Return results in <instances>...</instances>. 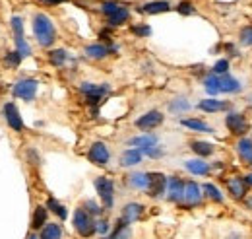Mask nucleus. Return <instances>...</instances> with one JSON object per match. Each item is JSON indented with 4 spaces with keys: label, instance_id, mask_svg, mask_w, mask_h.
Segmentation results:
<instances>
[{
    "label": "nucleus",
    "instance_id": "f257e3e1",
    "mask_svg": "<svg viewBox=\"0 0 252 239\" xmlns=\"http://www.w3.org/2000/svg\"><path fill=\"white\" fill-rule=\"evenodd\" d=\"M33 33L41 47H51L57 39V30L47 14H35L33 18Z\"/></svg>",
    "mask_w": 252,
    "mask_h": 239
},
{
    "label": "nucleus",
    "instance_id": "f03ea898",
    "mask_svg": "<svg viewBox=\"0 0 252 239\" xmlns=\"http://www.w3.org/2000/svg\"><path fill=\"white\" fill-rule=\"evenodd\" d=\"M74 228L82 238H92L95 234V222L94 216L86 208H78L74 212Z\"/></svg>",
    "mask_w": 252,
    "mask_h": 239
},
{
    "label": "nucleus",
    "instance_id": "7ed1b4c3",
    "mask_svg": "<svg viewBox=\"0 0 252 239\" xmlns=\"http://www.w3.org/2000/svg\"><path fill=\"white\" fill-rule=\"evenodd\" d=\"M95 189L103 200V208L111 210L113 208V200H115V183L109 177H97L95 179Z\"/></svg>",
    "mask_w": 252,
    "mask_h": 239
},
{
    "label": "nucleus",
    "instance_id": "20e7f679",
    "mask_svg": "<svg viewBox=\"0 0 252 239\" xmlns=\"http://www.w3.org/2000/svg\"><path fill=\"white\" fill-rule=\"evenodd\" d=\"M37 86L39 82L33 80V78H24V80H18L14 84V95L16 97H22L24 101H33L35 99V93H37Z\"/></svg>",
    "mask_w": 252,
    "mask_h": 239
},
{
    "label": "nucleus",
    "instance_id": "39448f33",
    "mask_svg": "<svg viewBox=\"0 0 252 239\" xmlns=\"http://www.w3.org/2000/svg\"><path fill=\"white\" fill-rule=\"evenodd\" d=\"M167 181L169 177H165L163 173H158V171H152V173H148V195L152 197V199H159L161 195H165V191H167Z\"/></svg>",
    "mask_w": 252,
    "mask_h": 239
},
{
    "label": "nucleus",
    "instance_id": "423d86ee",
    "mask_svg": "<svg viewBox=\"0 0 252 239\" xmlns=\"http://www.w3.org/2000/svg\"><path fill=\"white\" fill-rule=\"evenodd\" d=\"M80 90L86 95V99H88L90 105H97V103L109 93V86H107V84L97 86V84H92V82H84V84L80 86Z\"/></svg>",
    "mask_w": 252,
    "mask_h": 239
},
{
    "label": "nucleus",
    "instance_id": "0eeeda50",
    "mask_svg": "<svg viewBox=\"0 0 252 239\" xmlns=\"http://www.w3.org/2000/svg\"><path fill=\"white\" fill-rule=\"evenodd\" d=\"M225 126L229 128L231 134H237V136H243V134H247V130H249V122L245 119V115L235 113V111L225 115Z\"/></svg>",
    "mask_w": 252,
    "mask_h": 239
},
{
    "label": "nucleus",
    "instance_id": "6e6552de",
    "mask_svg": "<svg viewBox=\"0 0 252 239\" xmlns=\"http://www.w3.org/2000/svg\"><path fill=\"white\" fill-rule=\"evenodd\" d=\"M88 159L95 165H107L111 159V152L103 142H94L90 146V152H88Z\"/></svg>",
    "mask_w": 252,
    "mask_h": 239
},
{
    "label": "nucleus",
    "instance_id": "1a4fd4ad",
    "mask_svg": "<svg viewBox=\"0 0 252 239\" xmlns=\"http://www.w3.org/2000/svg\"><path fill=\"white\" fill-rule=\"evenodd\" d=\"M2 115H4V119L10 124L12 130H16V132L24 130V120H22V115H20V111H18V107L14 103H6L2 107Z\"/></svg>",
    "mask_w": 252,
    "mask_h": 239
},
{
    "label": "nucleus",
    "instance_id": "9d476101",
    "mask_svg": "<svg viewBox=\"0 0 252 239\" xmlns=\"http://www.w3.org/2000/svg\"><path fill=\"white\" fill-rule=\"evenodd\" d=\"M227 183V191H229V195L235 199V200H243L245 197H247V193H249V185H247V181L243 179V177H229V179L225 181Z\"/></svg>",
    "mask_w": 252,
    "mask_h": 239
},
{
    "label": "nucleus",
    "instance_id": "9b49d317",
    "mask_svg": "<svg viewBox=\"0 0 252 239\" xmlns=\"http://www.w3.org/2000/svg\"><path fill=\"white\" fill-rule=\"evenodd\" d=\"M185 202L189 208L202 204V187L198 183H194V181L185 183Z\"/></svg>",
    "mask_w": 252,
    "mask_h": 239
},
{
    "label": "nucleus",
    "instance_id": "f8f14e48",
    "mask_svg": "<svg viewBox=\"0 0 252 239\" xmlns=\"http://www.w3.org/2000/svg\"><path fill=\"white\" fill-rule=\"evenodd\" d=\"M163 120H165V117L161 111H148L136 120V126L142 130H152V128H158Z\"/></svg>",
    "mask_w": 252,
    "mask_h": 239
},
{
    "label": "nucleus",
    "instance_id": "ddd939ff",
    "mask_svg": "<svg viewBox=\"0 0 252 239\" xmlns=\"http://www.w3.org/2000/svg\"><path fill=\"white\" fill-rule=\"evenodd\" d=\"M167 197L171 202H183L185 200V183L179 177H169L167 181Z\"/></svg>",
    "mask_w": 252,
    "mask_h": 239
},
{
    "label": "nucleus",
    "instance_id": "4468645a",
    "mask_svg": "<svg viewBox=\"0 0 252 239\" xmlns=\"http://www.w3.org/2000/svg\"><path fill=\"white\" fill-rule=\"evenodd\" d=\"M128 146H134L138 150H148L158 146V136L156 134H142V136H136V138H130L128 140Z\"/></svg>",
    "mask_w": 252,
    "mask_h": 239
},
{
    "label": "nucleus",
    "instance_id": "2eb2a0df",
    "mask_svg": "<svg viewBox=\"0 0 252 239\" xmlns=\"http://www.w3.org/2000/svg\"><path fill=\"white\" fill-rule=\"evenodd\" d=\"M113 51H117V47H107V45H103V43H94V45H88L86 47V55L90 57V59H105L109 53H113Z\"/></svg>",
    "mask_w": 252,
    "mask_h": 239
},
{
    "label": "nucleus",
    "instance_id": "dca6fc26",
    "mask_svg": "<svg viewBox=\"0 0 252 239\" xmlns=\"http://www.w3.org/2000/svg\"><path fill=\"white\" fill-rule=\"evenodd\" d=\"M142 214H144V206L138 204V202H128L125 208H123V218H125L128 224L138 222L142 218Z\"/></svg>",
    "mask_w": 252,
    "mask_h": 239
},
{
    "label": "nucleus",
    "instance_id": "f3484780",
    "mask_svg": "<svg viewBox=\"0 0 252 239\" xmlns=\"http://www.w3.org/2000/svg\"><path fill=\"white\" fill-rule=\"evenodd\" d=\"M132 232H130V224L126 222L125 218H119L115 224V230L107 236V239H130Z\"/></svg>",
    "mask_w": 252,
    "mask_h": 239
},
{
    "label": "nucleus",
    "instance_id": "a211bd4d",
    "mask_svg": "<svg viewBox=\"0 0 252 239\" xmlns=\"http://www.w3.org/2000/svg\"><path fill=\"white\" fill-rule=\"evenodd\" d=\"M142 150L138 148H128L126 152H123L121 156V165L123 167H132V165H138L142 161Z\"/></svg>",
    "mask_w": 252,
    "mask_h": 239
},
{
    "label": "nucleus",
    "instance_id": "6ab92c4d",
    "mask_svg": "<svg viewBox=\"0 0 252 239\" xmlns=\"http://www.w3.org/2000/svg\"><path fill=\"white\" fill-rule=\"evenodd\" d=\"M198 107H200L202 111H206V113H220V111H225V109L229 107V103L210 97V99H202V101L198 103Z\"/></svg>",
    "mask_w": 252,
    "mask_h": 239
},
{
    "label": "nucleus",
    "instance_id": "aec40b11",
    "mask_svg": "<svg viewBox=\"0 0 252 239\" xmlns=\"http://www.w3.org/2000/svg\"><path fill=\"white\" fill-rule=\"evenodd\" d=\"M185 167L192 175H208L212 171V167L202 159H189V161H185Z\"/></svg>",
    "mask_w": 252,
    "mask_h": 239
},
{
    "label": "nucleus",
    "instance_id": "412c9836",
    "mask_svg": "<svg viewBox=\"0 0 252 239\" xmlns=\"http://www.w3.org/2000/svg\"><path fill=\"white\" fill-rule=\"evenodd\" d=\"M204 88L208 91V95H218L221 93V82H220V76H216L214 72H210L206 78H204Z\"/></svg>",
    "mask_w": 252,
    "mask_h": 239
},
{
    "label": "nucleus",
    "instance_id": "4be33fe9",
    "mask_svg": "<svg viewBox=\"0 0 252 239\" xmlns=\"http://www.w3.org/2000/svg\"><path fill=\"white\" fill-rule=\"evenodd\" d=\"M221 82V91L223 93H235V91L241 90V82L237 78H233L231 74H223L220 78Z\"/></svg>",
    "mask_w": 252,
    "mask_h": 239
},
{
    "label": "nucleus",
    "instance_id": "5701e85b",
    "mask_svg": "<svg viewBox=\"0 0 252 239\" xmlns=\"http://www.w3.org/2000/svg\"><path fill=\"white\" fill-rule=\"evenodd\" d=\"M39 239H63V228H61V224H47L43 230H41V234H39Z\"/></svg>",
    "mask_w": 252,
    "mask_h": 239
},
{
    "label": "nucleus",
    "instance_id": "b1692460",
    "mask_svg": "<svg viewBox=\"0 0 252 239\" xmlns=\"http://www.w3.org/2000/svg\"><path fill=\"white\" fill-rule=\"evenodd\" d=\"M171 6H169V2L167 0H154V2H148V4H144L140 10L142 12H146V14H161V12H167Z\"/></svg>",
    "mask_w": 252,
    "mask_h": 239
},
{
    "label": "nucleus",
    "instance_id": "393cba45",
    "mask_svg": "<svg viewBox=\"0 0 252 239\" xmlns=\"http://www.w3.org/2000/svg\"><path fill=\"white\" fill-rule=\"evenodd\" d=\"M181 124L190 128V130H196V132H214V128L208 122H204V120L200 119H183Z\"/></svg>",
    "mask_w": 252,
    "mask_h": 239
},
{
    "label": "nucleus",
    "instance_id": "a878e982",
    "mask_svg": "<svg viewBox=\"0 0 252 239\" xmlns=\"http://www.w3.org/2000/svg\"><path fill=\"white\" fill-rule=\"evenodd\" d=\"M47 206H37L33 212V220H32V228L33 230H43L47 226Z\"/></svg>",
    "mask_w": 252,
    "mask_h": 239
},
{
    "label": "nucleus",
    "instance_id": "bb28decb",
    "mask_svg": "<svg viewBox=\"0 0 252 239\" xmlns=\"http://www.w3.org/2000/svg\"><path fill=\"white\" fill-rule=\"evenodd\" d=\"M190 148H192L194 154H198V156H202V158H208V156L214 154V144L204 142V140H194V142H190Z\"/></svg>",
    "mask_w": 252,
    "mask_h": 239
},
{
    "label": "nucleus",
    "instance_id": "cd10ccee",
    "mask_svg": "<svg viewBox=\"0 0 252 239\" xmlns=\"http://www.w3.org/2000/svg\"><path fill=\"white\" fill-rule=\"evenodd\" d=\"M237 150H239V156H241L245 161L252 163V140L251 138H241L239 144H237Z\"/></svg>",
    "mask_w": 252,
    "mask_h": 239
},
{
    "label": "nucleus",
    "instance_id": "c85d7f7f",
    "mask_svg": "<svg viewBox=\"0 0 252 239\" xmlns=\"http://www.w3.org/2000/svg\"><path fill=\"white\" fill-rule=\"evenodd\" d=\"M202 191H204L206 197H208L210 200H214V202H223V200H225V197L221 195V191L214 185V183H206V185L202 187Z\"/></svg>",
    "mask_w": 252,
    "mask_h": 239
},
{
    "label": "nucleus",
    "instance_id": "c756f323",
    "mask_svg": "<svg viewBox=\"0 0 252 239\" xmlns=\"http://www.w3.org/2000/svg\"><path fill=\"white\" fill-rule=\"evenodd\" d=\"M128 16H130L128 8H126V6H121L113 16H109V24H111V26H123L125 22H128Z\"/></svg>",
    "mask_w": 252,
    "mask_h": 239
},
{
    "label": "nucleus",
    "instance_id": "7c9ffc66",
    "mask_svg": "<svg viewBox=\"0 0 252 239\" xmlns=\"http://www.w3.org/2000/svg\"><path fill=\"white\" fill-rule=\"evenodd\" d=\"M190 109V103L189 99H185V97H177V99H173L171 103H169V111L171 113H185V111H189Z\"/></svg>",
    "mask_w": 252,
    "mask_h": 239
},
{
    "label": "nucleus",
    "instance_id": "2f4dec72",
    "mask_svg": "<svg viewBox=\"0 0 252 239\" xmlns=\"http://www.w3.org/2000/svg\"><path fill=\"white\" fill-rule=\"evenodd\" d=\"M128 185L134 189H148V173H132L128 177Z\"/></svg>",
    "mask_w": 252,
    "mask_h": 239
},
{
    "label": "nucleus",
    "instance_id": "473e14b6",
    "mask_svg": "<svg viewBox=\"0 0 252 239\" xmlns=\"http://www.w3.org/2000/svg\"><path fill=\"white\" fill-rule=\"evenodd\" d=\"M47 208L51 210V212H55V214H57L61 220H66V218H68V210L64 208L63 204H61L57 199H53V197L47 200Z\"/></svg>",
    "mask_w": 252,
    "mask_h": 239
},
{
    "label": "nucleus",
    "instance_id": "72a5a7b5",
    "mask_svg": "<svg viewBox=\"0 0 252 239\" xmlns=\"http://www.w3.org/2000/svg\"><path fill=\"white\" fill-rule=\"evenodd\" d=\"M49 60L55 64V66H63L66 62V51L64 49H55L49 53Z\"/></svg>",
    "mask_w": 252,
    "mask_h": 239
},
{
    "label": "nucleus",
    "instance_id": "f704fd0d",
    "mask_svg": "<svg viewBox=\"0 0 252 239\" xmlns=\"http://www.w3.org/2000/svg\"><path fill=\"white\" fill-rule=\"evenodd\" d=\"M16 47H18V53L22 55V59H26V57L32 55V47L28 45L26 37H16Z\"/></svg>",
    "mask_w": 252,
    "mask_h": 239
},
{
    "label": "nucleus",
    "instance_id": "c9c22d12",
    "mask_svg": "<svg viewBox=\"0 0 252 239\" xmlns=\"http://www.w3.org/2000/svg\"><path fill=\"white\" fill-rule=\"evenodd\" d=\"M212 72H214L216 76H223V74H229V60H227V59L218 60V62L214 64Z\"/></svg>",
    "mask_w": 252,
    "mask_h": 239
},
{
    "label": "nucleus",
    "instance_id": "e433bc0d",
    "mask_svg": "<svg viewBox=\"0 0 252 239\" xmlns=\"http://www.w3.org/2000/svg\"><path fill=\"white\" fill-rule=\"evenodd\" d=\"M121 6H123V4H119V2H103V4H101V12L109 18V16H113Z\"/></svg>",
    "mask_w": 252,
    "mask_h": 239
},
{
    "label": "nucleus",
    "instance_id": "4c0bfd02",
    "mask_svg": "<svg viewBox=\"0 0 252 239\" xmlns=\"http://www.w3.org/2000/svg\"><path fill=\"white\" fill-rule=\"evenodd\" d=\"M6 64L8 66H12V68H16L20 62H22V55L18 53V51H10V53H6Z\"/></svg>",
    "mask_w": 252,
    "mask_h": 239
},
{
    "label": "nucleus",
    "instance_id": "58836bf2",
    "mask_svg": "<svg viewBox=\"0 0 252 239\" xmlns=\"http://www.w3.org/2000/svg\"><path fill=\"white\" fill-rule=\"evenodd\" d=\"M109 230H111V226H109L107 220H97V222H95V232H97L99 236L107 238V236H109Z\"/></svg>",
    "mask_w": 252,
    "mask_h": 239
},
{
    "label": "nucleus",
    "instance_id": "ea45409f",
    "mask_svg": "<svg viewBox=\"0 0 252 239\" xmlns=\"http://www.w3.org/2000/svg\"><path fill=\"white\" fill-rule=\"evenodd\" d=\"M12 30L16 33V37H24V20L20 16L12 18Z\"/></svg>",
    "mask_w": 252,
    "mask_h": 239
},
{
    "label": "nucleus",
    "instance_id": "a19ab883",
    "mask_svg": "<svg viewBox=\"0 0 252 239\" xmlns=\"http://www.w3.org/2000/svg\"><path fill=\"white\" fill-rule=\"evenodd\" d=\"M241 43H243V45H249V47H252V28H251V26L241 30Z\"/></svg>",
    "mask_w": 252,
    "mask_h": 239
},
{
    "label": "nucleus",
    "instance_id": "79ce46f5",
    "mask_svg": "<svg viewBox=\"0 0 252 239\" xmlns=\"http://www.w3.org/2000/svg\"><path fill=\"white\" fill-rule=\"evenodd\" d=\"M84 208L88 210L92 216H99V214H101V206H99L97 202H94V200H86V202H84Z\"/></svg>",
    "mask_w": 252,
    "mask_h": 239
},
{
    "label": "nucleus",
    "instance_id": "37998d69",
    "mask_svg": "<svg viewBox=\"0 0 252 239\" xmlns=\"http://www.w3.org/2000/svg\"><path fill=\"white\" fill-rule=\"evenodd\" d=\"M177 10H179V14H183V16H190L192 12H194V8H192V4L190 2H181L179 6H177Z\"/></svg>",
    "mask_w": 252,
    "mask_h": 239
},
{
    "label": "nucleus",
    "instance_id": "c03bdc74",
    "mask_svg": "<svg viewBox=\"0 0 252 239\" xmlns=\"http://www.w3.org/2000/svg\"><path fill=\"white\" fill-rule=\"evenodd\" d=\"M132 31H134L138 37H148V35L152 33V30H150L148 26H134V28H132Z\"/></svg>",
    "mask_w": 252,
    "mask_h": 239
},
{
    "label": "nucleus",
    "instance_id": "a18cd8bd",
    "mask_svg": "<svg viewBox=\"0 0 252 239\" xmlns=\"http://www.w3.org/2000/svg\"><path fill=\"white\" fill-rule=\"evenodd\" d=\"M142 154H146V156H150V158H161V156H163V150L159 148V146H154V148L142 150Z\"/></svg>",
    "mask_w": 252,
    "mask_h": 239
},
{
    "label": "nucleus",
    "instance_id": "49530a36",
    "mask_svg": "<svg viewBox=\"0 0 252 239\" xmlns=\"http://www.w3.org/2000/svg\"><path fill=\"white\" fill-rule=\"evenodd\" d=\"M245 181H247V185H249V187H252V173H251V175H247V177H245Z\"/></svg>",
    "mask_w": 252,
    "mask_h": 239
},
{
    "label": "nucleus",
    "instance_id": "de8ad7c7",
    "mask_svg": "<svg viewBox=\"0 0 252 239\" xmlns=\"http://www.w3.org/2000/svg\"><path fill=\"white\" fill-rule=\"evenodd\" d=\"M227 239H243V238H241L239 234H231V236H229V238H227Z\"/></svg>",
    "mask_w": 252,
    "mask_h": 239
},
{
    "label": "nucleus",
    "instance_id": "09e8293b",
    "mask_svg": "<svg viewBox=\"0 0 252 239\" xmlns=\"http://www.w3.org/2000/svg\"><path fill=\"white\" fill-rule=\"evenodd\" d=\"M45 2H49V4H61L63 0H45Z\"/></svg>",
    "mask_w": 252,
    "mask_h": 239
},
{
    "label": "nucleus",
    "instance_id": "8fccbe9b",
    "mask_svg": "<svg viewBox=\"0 0 252 239\" xmlns=\"http://www.w3.org/2000/svg\"><path fill=\"white\" fill-rule=\"evenodd\" d=\"M247 206L252 210V197H251V199H247Z\"/></svg>",
    "mask_w": 252,
    "mask_h": 239
},
{
    "label": "nucleus",
    "instance_id": "3c124183",
    "mask_svg": "<svg viewBox=\"0 0 252 239\" xmlns=\"http://www.w3.org/2000/svg\"><path fill=\"white\" fill-rule=\"evenodd\" d=\"M28 239H39V238H37V236H30Z\"/></svg>",
    "mask_w": 252,
    "mask_h": 239
}]
</instances>
